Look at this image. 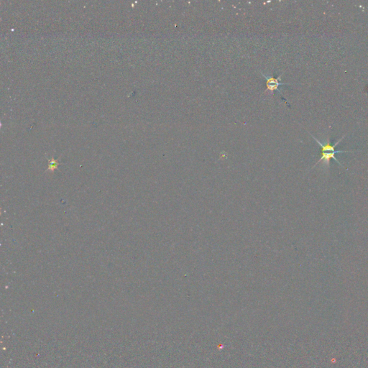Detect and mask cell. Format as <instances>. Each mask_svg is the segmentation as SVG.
<instances>
[{
  "instance_id": "cell-1",
  "label": "cell",
  "mask_w": 368,
  "mask_h": 368,
  "mask_svg": "<svg viewBox=\"0 0 368 368\" xmlns=\"http://www.w3.org/2000/svg\"><path fill=\"white\" fill-rule=\"evenodd\" d=\"M312 135V136L313 137V138L314 139V140H316V141L318 143H319V146H320L321 147H322V157H321L319 161H318L317 163H316V165L314 166V167L316 166L317 164H319V163L322 162V161H323V162H324V164H325L326 165L328 166H330V161H331V159H334L338 164H339L341 166L343 167V166L341 164V163L339 162V161H338L337 158H335V154L349 153V152L352 151H351V150H349V151H348V150H336L335 147L337 146L338 144H339V143H340L341 141H342V139L345 138V135H344V136L342 137V138H341L340 140H338L337 143H335L334 146L330 143V141L329 140H327V143H326V144H322V143H321V142H319V140H318L317 139L315 138V137H313L312 135Z\"/></svg>"
},
{
  "instance_id": "cell-2",
  "label": "cell",
  "mask_w": 368,
  "mask_h": 368,
  "mask_svg": "<svg viewBox=\"0 0 368 368\" xmlns=\"http://www.w3.org/2000/svg\"><path fill=\"white\" fill-rule=\"evenodd\" d=\"M263 76L265 77L266 79V87L267 90L270 92L277 91L279 92V87L282 85H287L288 84L286 83H280V78H281L282 74L280 75L277 78H274L273 76H267V75L264 74L262 73Z\"/></svg>"
}]
</instances>
